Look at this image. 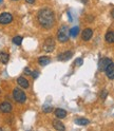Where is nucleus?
<instances>
[{"mask_svg": "<svg viewBox=\"0 0 114 131\" xmlns=\"http://www.w3.org/2000/svg\"><path fill=\"white\" fill-rule=\"evenodd\" d=\"M37 19L38 22L40 23V26L44 29H51L54 26V21H55V16L53 11L50 9H42L38 12L37 15Z\"/></svg>", "mask_w": 114, "mask_h": 131, "instance_id": "nucleus-1", "label": "nucleus"}, {"mask_svg": "<svg viewBox=\"0 0 114 131\" xmlns=\"http://www.w3.org/2000/svg\"><path fill=\"white\" fill-rule=\"evenodd\" d=\"M13 97H14V100L17 102V103H24L27 101V95L26 93H24L21 89L19 88H15L14 89V91H13Z\"/></svg>", "mask_w": 114, "mask_h": 131, "instance_id": "nucleus-2", "label": "nucleus"}, {"mask_svg": "<svg viewBox=\"0 0 114 131\" xmlns=\"http://www.w3.org/2000/svg\"><path fill=\"white\" fill-rule=\"evenodd\" d=\"M57 39H58L59 42H67L69 40V36H68V30L66 27H61L57 33Z\"/></svg>", "mask_w": 114, "mask_h": 131, "instance_id": "nucleus-3", "label": "nucleus"}, {"mask_svg": "<svg viewBox=\"0 0 114 131\" xmlns=\"http://www.w3.org/2000/svg\"><path fill=\"white\" fill-rule=\"evenodd\" d=\"M54 48H55V40H54V38H52V37L47 38L44 43H43V50L45 52H48V53H50V52H52L54 50Z\"/></svg>", "mask_w": 114, "mask_h": 131, "instance_id": "nucleus-4", "label": "nucleus"}, {"mask_svg": "<svg viewBox=\"0 0 114 131\" xmlns=\"http://www.w3.org/2000/svg\"><path fill=\"white\" fill-rule=\"evenodd\" d=\"M13 21V16L12 14L4 12L0 14V24H9Z\"/></svg>", "mask_w": 114, "mask_h": 131, "instance_id": "nucleus-5", "label": "nucleus"}, {"mask_svg": "<svg viewBox=\"0 0 114 131\" xmlns=\"http://www.w3.org/2000/svg\"><path fill=\"white\" fill-rule=\"evenodd\" d=\"M13 107H12V104L9 103V102H3L0 104V110H1V112L3 113H10L12 111Z\"/></svg>", "mask_w": 114, "mask_h": 131, "instance_id": "nucleus-6", "label": "nucleus"}, {"mask_svg": "<svg viewBox=\"0 0 114 131\" xmlns=\"http://www.w3.org/2000/svg\"><path fill=\"white\" fill-rule=\"evenodd\" d=\"M92 35H93V30L92 29H85L83 34H81V37H83V40L85 41H88V40H90L92 38Z\"/></svg>", "mask_w": 114, "mask_h": 131, "instance_id": "nucleus-7", "label": "nucleus"}, {"mask_svg": "<svg viewBox=\"0 0 114 131\" xmlns=\"http://www.w3.org/2000/svg\"><path fill=\"white\" fill-rule=\"evenodd\" d=\"M112 62V60L110 59V58H101L100 60H99V63H98V67H99V69L100 70H102V71H105L106 69H107V67Z\"/></svg>", "mask_w": 114, "mask_h": 131, "instance_id": "nucleus-8", "label": "nucleus"}, {"mask_svg": "<svg viewBox=\"0 0 114 131\" xmlns=\"http://www.w3.org/2000/svg\"><path fill=\"white\" fill-rule=\"evenodd\" d=\"M105 72H106V74H107V76L110 79H114V63L111 62L107 67V69L105 70Z\"/></svg>", "mask_w": 114, "mask_h": 131, "instance_id": "nucleus-9", "label": "nucleus"}, {"mask_svg": "<svg viewBox=\"0 0 114 131\" xmlns=\"http://www.w3.org/2000/svg\"><path fill=\"white\" fill-rule=\"evenodd\" d=\"M72 55H73V52H71V51H67V52L60 53V54L58 55V60H60V61H66V60H68V59L71 58Z\"/></svg>", "mask_w": 114, "mask_h": 131, "instance_id": "nucleus-10", "label": "nucleus"}, {"mask_svg": "<svg viewBox=\"0 0 114 131\" xmlns=\"http://www.w3.org/2000/svg\"><path fill=\"white\" fill-rule=\"evenodd\" d=\"M54 113H55L56 117H58V118H64L67 116V111L63 110V109H60V108H57L54 111Z\"/></svg>", "mask_w": 114, "mask_h": 131, "instance_id": "nucleus-11", "label": "nucleus"}, {"mask_svg": "<svg viewBox=\"0 0 114 131\" xmlns=\"http://www.w3.org/2000/svg\"><path fill=\"white\" fill-rule=\"evenodd\" d=\"M17 83H18V85H19L20 87H22L23 89H27V88H29V86H30L28 79L24 78V77H19V78L17 79Z\"/></svg>", "mask_w": 114, "mask_h": 131, "instance_id": "nucleus-12", "label": "nucleus"}, {"mask_svg": "<svg viewBox=\"0 0 114 131\" xmlns=\"http://www.w3.org/2000/svg\"><path fill=\"white\" fill-rule=\"evenodd\" d=\"M53 127L56 130H60V131H64V129H66V127L63 126V124L60 121H56V119L53 121Z\"/></svg>", "mask_w": 114, "mask_h": 131, "instance_id": "nucleus-13", "label": "nucleus"}, {"mask_svg": "<svg viewBox=\"0 0 114 131\" xmlns=\"http://www.w3.org/2000/svg\"><path fill=\"white\" fill-rule=\"evenodd\" d=\"M105 39H106V41H107L108 43H113L114 42V32L113 31L108 32L107 34H106V36H105Z\"/></svg>", "mask_w": 114, "mask_h": 131, "instance_id": "nucleus-14", "label": "nucleus"}, {"mask_svg": "<svg viewBox=\"0 0 114 131\" xmlns=\"http://www.w3.org/2000/svg\"><path fill=\"white\" fill-rule=\"evenodd\" d=\"M9 59H10V55L6 52H0V61L2 63H7Z\"/></svg>", "mask_w": 114, "mask_h": 131, "instance_id": "nucleus-15", "label": "nucleus"}, {"mask_svg": "<svg viewBox=\"0 0 114 131\" xmlns=\"http://www.w3.org/2000/svg\"><path fill=\"white\" fill-rule=\"evenodd\" d=\"M75 123L79 126H86V125H88L89 123H90V121L87 119V118H76Z\"/></svg>", "mask_w": 114, "mask_h": 131, "instance_id": "nucleus-16", "label": "nucleus"}, {"mask_svg": "<svg viewBox=\"0 0 114 131\" xmlns=\"http://www.w3.org/2000/svg\"><path fill=\"white\" fill-rule=\"evenodd\" d=\"M38 62L41 66H47L49 62H50V58L47 57V56H42V57H40V58L38 59Z\"/></svg>", "mask_w": 114, "mask_h": 131, "instance_id": "nucleus-17", "label": "nucleus"}, {"mask_svg": "<svg viewBox=\"0 0 114 131\" xmlns=\"http://www.w3.org/2000/svg\"><path fill=\"white\" fill-rule=\"evenodd\" d=\"M78 33H79V28L78 27H74V28H72L70 30V35L72 37H76L78 35Z\"/></svg>", "mask_w": 114, "mask_h": 131, "instance_id": "nucleus-18", "label": "nucleus"}, {"mask_svg": "<svg viewBox=\"0 0 114 131\" xmlns=\"http://www.w3.org/2000/svg\"><path fill=\"white\" fill-rule=\"evenodd\" d=\"M13 42H14L15 45H17V46H20L21 42H22V37H21V36H15V37L13 38Z\"/></svg>", "mask_w": 114, "mask_h": 131, "instance_id": "nucleus-19", "label": "nucleus"}, {"mask_svg": "<svg viewBox=\"0 0 114 131\" xmlns=\"http://www.w3.org/2000/svg\"><path fill=\"white\" fill-rule=\"evenodd\" d=\"M52 111V107L51 106H44L43 107V112L44 113H49V112H51Z\"/></svg>", "mask_w": 114, "mask_h": 131, "instance_id": "nucleus-20", "label": "nucleus"}, {"mask_svg": "<svg viewBox=\"0 0 114 131\" xmlns=\"http://www.w3.org/2000/svg\"><path fill=\"white\" fill-rule=\"evenodd\" d=\"M75 64H76V66L83 64V59H81V58H77V59L75 60Z\"/></svg>", "mask_w": 114, "mask_h": 131, "instance_id": "nucleus-21", "label": "nucleus"}, {"mask_svg": "<svg viewBox=\"0 0 114 131\" xmlns=\"http://www.w3.org/2000/svg\"><path fill=\"white\" fill-rule=\"evenodd\" d=\"M38 75H39L38 71H33V72H32V76H33L34 78H37V77H38Z\"/></svg>", "mask_w": 114, "mask_h": 131, "instance_id": "nucleus-22", "label": "nucleus"}, {"mask_svg": "<svg viewBox=\"0 0 114 131\" xmlns=\"http://www.w3.org/2000/svg\"><path fill=\"white\" fill-rule=\"evenodd\" d=\"M24 73H26V74H28V75H31V74H32V72H31V70H30L29 68L24 69Z\"/></svg>", "mask_w": 114, "mask_h": 131, "instance_id": "nucleus-23", "label": "nucleus"}, {"mask_svg": "<svg viewBox=\"0 0 114 131\" xmlns=\"http://www.w3.org/2000/svg\"><path fill=\"white\" fill-rule=\"evenodd\" d=\"M26 1L29 3V4H33L35 2V0H26Z\"/></svg>", "mask_w": 114, "mask_h": 131, "instance_id": "nucleus-24", "label": "nucleus"}, {"mask_svg": "<svg viewBox=\"0 0 114 131\" xmlns=\"http://www.w3.org/2000/svg\"><path fill=\"white\" fill-rule=\"evenodd\" d=\"M106 96H107V93H106V92H104V93H102V95H101L102 100H105V98H106Z\"/></svg>", "mask_w": 114, "mask_h": 131, "instance_id": "nucleus-25", "label": "nucleus"}, {"mask_svg": "<svg viewBox=\"0 0 114 131\" xmlns=\"http://www.w3.org/2000/svg\"><path fill=\"white\" fill-rule=\"evenodd\" d=\"M111 16H112V18H114V9L111 11Z\"/></svg>", "mask_w": 114, "mask_h": 131, "instance_id": "nucleus-26", "label": "nucleus"}, {"mask_svg": "<svg viewBox=\"0 0 114 131\" xmlns=\"http://www.w3.org/2000/svg\"><path fill=\"white\" fill-rule=\"evenodd\" d=\"M12 1H17V0H12Z\"/></svg>", "mask_w": 114, "mask_h": 131, "instance_id": "nucleus-27", "label": "nucleus"}, {"mask_svg": "<svg viewBox=\"0 0 114 131\" xmlns=\"http://www.w3.org/2000/svg\"><path fill=\"white\" fill-rule=\"evenodd\" d=\"M1 1H2V0H0V2H1Z\"/></svg>", "mask_w": 114, "mask_h": 131, "instance_id": "nucleus-28", "label": "nucleus"}]
</instances>
